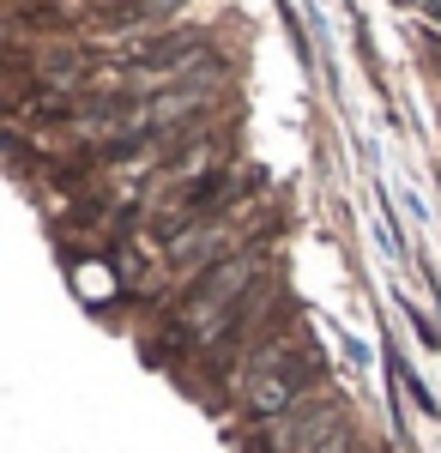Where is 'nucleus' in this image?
I'll return each instance as SVG.
<instances>
[{
    "instance_id": "obj_3",
    "label": "nucleus",
    "mask_w": 441,
    "mask_h": 453,
    "mask_svg": "<svg viewBox=\"0 0 441 453\" xmlns=\"http://www.w3.org/2000/svg\"><path fill=\"white\" fill-rule=\"evenodd\" d=\"M436 55H441V42H436Z\"/></svg>"
},
{
    "instance_id": "obj_2",
    "label": "nucleus",
    "mask_w": 441,
    "mask_h": 453,
    "mask_svg": "<svg viewBox=\"0 0 441 453\" xmlns=\"http://www.w3.org/2000/svg\"><path fill=\"white\" fill-rule=\"evenodd\" d=\"M248 260H224V266H212V279L194 290V314H200V333H218L224 326V314L236 320L242 309V284H248Z\"/></svg>"
},
{
    "instance_id": "obj_1",
    "label": "nucleus",
    "mask_w": 441,
    "mask_h": 453,
    "mask_svg": "<svg viewBox=\"0 0 441 453\" xmlns=\"http://www.w3.org/2000/svg\"><path fill=\"white\" fill-rule=\"evenodd\" d=\"M344 429V411L333 399H297L284 418H272V448L278 453H314L327 435Z\"/></svg>"
}]
</instances>
